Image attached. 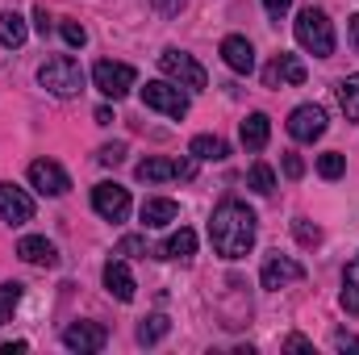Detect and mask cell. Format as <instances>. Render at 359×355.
<instances>
[{"mask_svg": "<svg viewBox=\"0 0 359 355\" xmlns=\"http://www.w3.org/2000/svg\"><path fill=\"white\" fill-rule=\"evenodd\" d=\"M209 243L222 260H247V251L255 247V209H247L243 201L226 196L213 217H209Z\"/></svg>", "mask_w": 359, "mask_h": 355, "instance_id": "6da1fadb", "label": "cell"}, {"mask_svg": "<svg viewBox=\"0 0 359 355\" xmlns=\"http://www.w3.org/2000/svg\"><path fill=\"white\" fill-rule=\"evenodd\" d=\"M38 84L50 96H59V100H72V96L84 92V67L72 55H55V59H46L38 67Z\"/></svg>", "mask_w": 359, "mask_h": 355, "instance_id": "7a4b0ae2", "label": "cell"}, {"mask_svg": "<svg viewBox=\"0 0 359 355\" xmlns=\"http://www.w3.org/2000/svg\"><path fill=\"white\" fill-rule=\"evenodd\" d=\"M297 42L313 55V59H330L334 55V25L322 8H301L297 13V25H292Z\"/></svg>", "mask_w": 359, "mask_h": 355, "instance_id": "3957f363", "label": "cell"}, {"mask_svg": "<svg viewBox=\"0 0 359 355\" xmlns=\"http://www.w3.org/2000/svg\"><path fill=\"white\" fill-rule=\"evenodd\" d=\"M159 67H163V76L168 80H176L180 88H192V92H205V84H209V76H205V67L192 59V55H184V51H163L159 55Z\"/></svg>", "mask_w": 359, "mask_h": 355, "instance_id": "277c9868", "label": "cell"}, {"mask_svg": "<svg viewBox=\"0 0 359 355\" xmlns=\"http://www.w3.org/2000/svg\"><path fill=\"white\" fill-rule=\"evenodd\" d=\"M92 84L104 92L109 100H121V96H130V88L138 84V72H134L130 63H113V59H100V63L92 67Z\"/></svg>", "mask_w": 359, "mask_h": 355, "instance_id": "5b68a950", "label": "cell"}, {"mask_svg": "<svg viewBox=\"0 0 359 355\" xmlns=\"http://www.w3.org/2000/svg\"><path fill=\"white\" fill-rule=\"evenodd\" d=\"M142 105L155 109V113H168V117H176V121L188 113V96L176 88V80H151V84L142 88Z\"/></svg>", "mask_w": 359, "mask_h": 355, "instance_id": "8992f818", "label": "cell"}, {"mask_svg": "<svg viewBox=\"0 0 359 355\" xmlns=\"http://www.w3.org/2000/svg\"><path fill=\"white\" fill-rule=\"evenodd\" d=\"M92 209L104 217V222H126L130 217V188H121V184H96L92 188Z\"/></svg>", "mask_w": 359, "mask_h": 355, "instance_id": "52a82bcc", "label": "cell"}, {"mask_svg": "<svg viewBox=\"0 0 359 355\" xmlns=\"http://www.w3.org/2000/svg\"><path fill=\"white\" fill-rule=\"evenodd\" d=\"M104 343H109V326L104 322H72L67 330H63V347L67 351H104Z\"/></svg>", "mask_w": 359, "mask_h": 355, "instance_id": "ba28073f", "label": "cell"}, {"mask_svg": "<svg viewBox=\"0 0 359 355\" xmlns=\"http://www.w3.org/2000/svg\"><path fill=\"white\" fill-rule=\"evenodd\" d=\"M288 134H292L297 142L322 138V134H326V109H322V105H297V109L288 113Z\"/></svg>", "mask_w": 359, "mask_h": 355, "instance_id": "9c48e42d", "label": "cell"}, {"mask_svg": "<svg viewBox=\"0 0 359 355\" xmlns=\"http://www.w3.org/2000/svg\"><path fill=\"white\" fill-rule=\"evenodd\" d=\"M0 217H4L8 226L34 222V196H29L25 188H17V184H4V180H0Z\"/></svg>", "mask_w": 359, "mask_h": 355, "instance_id": "30bf717a", "label": "cell"}, {"mask_svg": "<svg viewBox=\"0 0 359 355\" xmlns=\"http://www.w3.org/2000/svg\"><path fill=\"white\" fill-rule=\"evenodd\" d=\"M29 184L42 192V196H63L72 188V176L55 163V159H34L29 163Z\"/></svg>", "mask_w": 359, "mask_h": 355, "instance_id": "8fae6325", "label": "cell"}, {"mask_svg": "<svg viewBox=\"0 0 359 355\" xmlns=\"http://www.w3.org/2000/svg\"><path fill=\"white\" fill-rule=\"evenodd\" d=\"M305 280V267L297 264V260H288V255H271L264 272H259V284L268 288V293H280V288H288V284H301Z\"/></svg>", "mask_w": 359, "mask_h": 355, "instance_id": "7c38bea8", "label": "cell"}, {"mask_svg": "<svg viewBox=\"0 0 359 355\" xmlns=\"http://www.w3.org/2000/svg\"><path fill=\"white\" fill-rule=\"evenodd\" d=\"M305 76H309V72H305L301 55L280 51V55L268 63V72H264V84H268V88H284V84H292V88H297V84H305Z\"/></svg>", "mask_w": 359, "mask_h": 355, "instance_id": "4fadbf2b", "label": "cell"}, {"mask_svg": "<svg viewBox=\"0 0 359 355\" xmlns=\"http://www.w3.org/2000/svg\"><path fill=\"white\" fill-rule=\"evenodd\" d=\"M222 59H226V67L238 72V76H251V72H255V46H251L243 34L222 38Z\"/></svg>", "mask_w": 359, "mask_h": 355, "instance_id": "5bb4252c", "label": "cell"}, {"mask_svg": "<svg viewBox=\"0 0 359 355\" xmlns=\"http://www.w3.org/2000/svg\"><path fill=\"white\" fill-rule=\"evenodd\" d=\"M17 255L34 267H59V247L50 239H42V234H25L17 243Z\"/></svg>", "mask_w": 359, "mask_h": 355, "instance_id": "9a60e30c", "label": "cell"}, {"mask_svg": "<svg viewBox=\"0 0 359 355\" xmlns=\"http://www.w3.org/2000/svg\"><path fill=\"white\" fill-rule=\"evenodd\" d=\"M104 288H109V297H117V301H134V293H138L134 272L121 264V260H109V264H104Z\"/></svg>", "mask_w": 359, "mask_h": 355, "instance_id": "2e32d148", "label": "cell"}, {"mask_svg": "<svg viewBox=\"0 0 359 355\" xmlns=\"http://www.w3.org/2000/svg\"><path fill=\"white\" fill-rule=\"evenodd\" d=\"M176 217H180L176 201H168V196H151V201H142V226L163 230V226H172Z\"/></svg>", "mask_w": 359, "mask_h": 355, "instance_id": "e0dca14e", "label": "cell"}, {"mask_svg": "<svg viewBox=\"0 0 359 355\" xmlns=\"http://www.w3.org/2000/svg\"><path fill=\"white\" fill-rule=\"evenodd\" d=\"M238 138H243L247 151H264L268 138H271V117L268 113H251V117L243 121V134H238Z\"/></svg>", "mask_w": 359, "mask_h": 355, "instance_id": "ac0fdd59", "label": "cell"}, {"mask_svg": "<svg viewBox=\"0 0 359 355\" xmlns=\"http://www.w3.org/2000/svg\"><path fill=\"white\" fill-rule=\"evenodd\" d=\"M192 255H196V234L188 226H180L176 234L155 251V260H192Z\"/></svg>", "mask_w": 359, "mask_h": 355, "instance_id": "d6986e66", "label": "cell"}, {"mask_svg": "<svg viewBox=\"0 0 359 355\" xmlns=\"http://www.w3.org/2000/svg\"><path fill=\"white\" fill-rule=\"evenodd\" d=\"M188 155H192L196 163H209V159L217 163V159H226V155H230V147H226L222 138H213V134H196V138L188 142Z\"/></svg>", "mask_w": 359, "mask_h": 355, "instance_id": "ffe728a7", "label": "cell"}, {"mask_svg": "<svg viewBox=\"0 0 359 355\" xmlns=\"http://www.w3.org/2000/svg\"><path fill=\"white\" fill-rule=\"evenodd\" d=\"M25 38H29V29H25V17L21 13H0V42L8 46V51H17V46H25Z\"/></svg>", "mask_w": 359, "mask_h": 355, "instance_id": "44dd1931", "label": "cell"}, {"mask_svg": "<svg viewBox=\"0 0 359 355\" xmlns=\"http://www.w3.org/2000/svg\"><path fill=\"white\" fill-rule=\"evenodd\" d=\"M134 176L142 180V184H163V180H176V163L172 159H142L134 168Z\"/></svg>", "mask_w": 359, "mask_h": 355, "instance_id": "7402d4cb", "label": "cell"}, {"mask_svg": "<svg viewBox=\"0 0 359 355\" xmlns=\"http://www.w3.org/2000/svg\"><path fill=\"white\" fill-rule=\"evenodd\" d=\"M339 305L347 309V314H359V260L347 264L343 272V293H339Z\"/></svg>", "mask_w": 359, "mask_h": 355, "instance_id": "603a6c76", "label": "cell"}, {"mask_svg": "<svg viewBox=\"0 0 359 355\" xmlns=\"http://www.w3.org/2000/svg\"><path fill=\"white\" fill-rule=\"evenodd\" d=\"M168 330H172V322H168L163 314H151V318H142V326H138V343H142V347H155L159 339H168Z\"/></svg>", "mask_w": 359, "mask_h": 355, "instance_id": "cb8c5ba5", "label": "cell"}, {"mask_svg": "<svg viewBox=\"0 0 359 355\" xmlns=\"http://www.w3.org/2000/svg\"><path fill=\"white\" fill-rule=\"evenodd\" d=\"M339 105H343L347 121H359V72L347 76V80H339Z\"/></svg>", "mask_w": 359, "mask_h": 355, "instance_id": "d4e9b609", "label": "cell"}, {"mask_svg": "<svg viewBox=\"0 0 359 355\" xmlns=\"http://www.w3.org/2000/svg\"><path fill=\"white\" fill-rule=\"evenodd\" d=\"M21 293H25V284H17V280H4V284H0V326L13 322V309H17Z\"/></svg>", "mask_w": 359, "mask_h": 355, "instance_id": "484cf974", "label": "cell"}, {"mask_svg": "<svg viewBox=\"0 0 359 355\" xmlns=\"http://www.w3.org/2000/svg\"><path fill=\"white\" fill-rule=\"evenodd\" d=\"M247 180H251V188H255L259 196H271V192H276V172H271L268 163H251Z\"/></svg>", "mask_w": 359, "mask_h": 355, "instance_id": "4316f807", "label": "cell"}, {"mask_svg": "<svg viewBox=\"0 0 359 355\" xmlns=\"http://www.w3.org/2000/svg\"><path fill=\"white\" fill-rule=\"evenodd\" d=\"M318 172L326 180H339L343 172H347V159L339 155V151H326V155H318Z\"/></svg>", "mask_w": 359, "mask_h": 355, "instance_id": "83f0119b", "label": "cell"}, {"mask_svg": "<svg viewBox=\"0 0 359 355\" xmlns=\"http://www.w3.org/2000/svg\"><path fill=\"white\" fill-rule=\"evenodd\" d=\"M292 234H297L301 247H318V243H322V230H318L309 217H297V222H292Z\"/></svg>", "mask_w": 359, "mask_h": 355, "instance_id": "f1b7e54d", "label": "cell"}, {"mask_svg": "<svg viewBox=\"0 0 359 355\" xmlns=\"http://www.w3.org/2000/svg\"><path fill=\"white\" fill-rule=\"evenodd\" d=\"M59 34H63V42H67V46H88V29H84L80 21H63V25H59Z\"/></svg>", "mask_w": 359, "mask_h": 355, "instance_id": "f546056e", "label": "cell"}, {"mask_svg": "<svg viewBox=\"0 0 359 355\" xmlns=\"http://www.w3.org/2000/svg\"><path fill=\"white\" fill-rule=\"evenodd\" d=\"M96 159H100L104 168H117V163L126 159V142H109V147H100V151H96Z\"/></svg>", "mask_w": 359, "mask_h": 355, "instance_id": "4dcf8cb0", "label": "cell"}, {"mask_svg": "<svg viewBox=\"0 0 359 355\" xmlns=\"http://www.w3.org/2000/svg\"><path fill=\"white\" fill-rule=\"evenodd\" d=\"M117 255H147V239H134V234L121 239L117 243Z\"/></svg>", "mask_w": 359, "mask_h": 355, "instance_id": "1f68e13d", "label": "cell"}, {"mask_svg": "<svg viewBox=\"0 0 359 355\" xmlns=\"http://www.w3.org/2000/svg\"><path fill=\"white\" fill-rule=\"evenodd\" d=\"M284 176L301 180V176H305V159H301V155H284Z\"/></svg>", "mask_w": 359, "mask_h": 355, "instance_id": "d6a6232c", "label": "cell"}, {"mask_svg": "<svg viewBox=\"0 0 359 355\" xmlns=\"http://www.w3.org/2000/svg\"><path fill=\"white\" fill-rule=\"evenodd\" d=\"M151 4H155V8H159L163 17H176V13L184 8V4H188V0H151Z\"/></svg>", "mask_w": 359, "mask_h": 355, "instance_id": "836d02e7", "label": "cell"}, {"mask_svg": "<svg viewBox=\"0 0 359 355\" xmlns=\"http://www.w3.org/2000/svg\"><path fill=\"white\" fill-rule=\"evenodd\" d=\"M288 351H313V343L305 339V335H288V343H284Z\"/></svg>", "mask_w": 359, "mask_h": 355, "instance_id": "e575fe53", "label": "cell"}, {"mask_svg": "<svg viewBox=\"0 0 359 355\" xmlns=\"http://www.w3.org/2000/svg\"><path fill=\"white\" fill-rule=\"evenodd\" d=\"M196 176V159H180L176 163V180H192Z\"/></svg>", "mask_w": 359, "mask_h": 355, "instance_id": "d590c367", "label": "cell"}, {"mask_svg": "<svg viewBox=\"0 0 359 355\" xmlns=\"http://www.w3.org/2000/svg\"><path fill=\"white\" fill-rule=\"evenodd\" d=\"M334 347L339 351H359V339L355 335H334Z\"/></svg>", "mask_w": 359, "mask_h": 355, "instance_id": "8d00e7d4", "label": "cell"}, {"mask_svg": "<svg viewBox=\"0 0 359 355\" xmlns=\"http://www.w3.org/2000/svg\"><path fill=\"white\" fill-rule=\"evenodd\" d=\"M264 8H268L271 17H284V13L292 8V0H264Z\"/></svg>", "mask_w": 359, "mask_h": 355, "instance_id": "74e56055", "label": "cell"}, {"mask_svg": "<svg viewBox=\"0 0 359 355\" xmlns=\"http://www.w3.org/2000/svg\"><path fill=\"white\" fill-rule=\"evenodd\" d=\"M34 25H38V34H50V13L46 8H34Z\"/></svg>", "mask_w": 359, "mask_h": 355, "instance_id": "f35d334b", "label": "cell"}, {"mask_svg": "<svg viewBox=\"0 0 359 355\" xmlns=\"http://www.w3.org/2000/svg\"><path fill=\"white\" fill-rule=\"evenodd\" d=\"M347 29H351V46H355V55H359V13L347 21Z\"/></svg>", "mask_w": 359, "mask_h": 355, "instance_id": "ab89813d", "label": "cell"}, {"mask_svg": "<svg viewBox=\"0 0 359 355\" xmlns=\"http://www.w3.org/2000/svg\"><path fill=\"white\" fill-rule=\"evenodd\" d=\"M109 121H113V109H109V105H100V109H96V126H109Z\"/></svg>", "mask_w": 359, "mask_h": 355, "instance_id": "60d3db41", "label": "cell"}, {"mask_svg": "<svg viewBox=\"0 0 359 355\" xmlns=\"http://www.w3.org/2000/svg\"><path fill=\"white\" fill-rule=\"evenodd\" d=\"M25 347H29V343H21V339H17V343H4V347H0V355H13V351H25Z\"/></svg>", "mask_w": 359, "mask_h": 355, "instance_id": "b9f144b4", "label": "cell"}]
</instances>
